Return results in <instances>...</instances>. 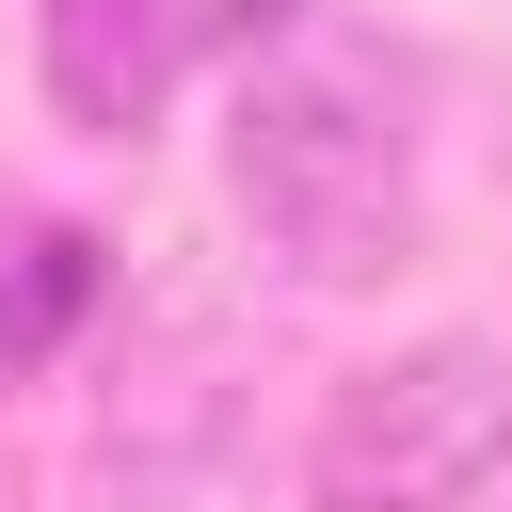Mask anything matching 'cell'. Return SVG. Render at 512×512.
<instances>
[{"label":"cell","instance_id":"cell-1","mask_svg":"<svg viewBox=\"0 0 512 512\" xmlns=\"http://www.w3.org/2000/svg\"><path fill=\"white\" fill-rule=\"evenodd\" d=\"M224 192H240V224H256L304 288H368V272H400V256H416V144H400V80H384L368 48L288 32V48L240 80Z\"/></svg>","mask_w":512,"mask_h":512},{"label":"cell","instance_id":"cell-2","mask_svg":"<svg viewBox=\"0 0 512 512\" xmlns=\"http://www.w3.org/2000/svg\"><path fill=\"white\" fill-rule=\"evenodd\" d=\"M512 464V352L432 336L384 352L368 384H336L320 448H304V512H464Z\"/></svg>","mask_w":512,"mask_h":512},{"label":"cell","instance_id":"cell-3","mask_svg":"<svg viewBox=\"0 0 512 512\" xmlns=\"http://www.w3.org/2000/svg\"><path fill=\"white\" fill-rule=\"evenodd\" d=\"M288 32H304V0H32L48 96H64V128H96V144H144L192 64L288 48Z\"/></svg>","mask_w":512,"mask_h":512},{"label":"cell","instance_id":"cell-4","mask_svg":"<svg viewBox=\"0 0 512 512\" xmlns=\"http://www.w3.org/2000/svg\"><path fill=\"white\" fill-rule=\"evenodd\" d=\"M96 304V240L80 224H0V368H48Z\"/></svg>","mask_w":512,"mask_h":512}]
</instances>
